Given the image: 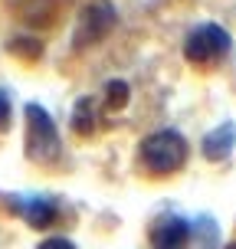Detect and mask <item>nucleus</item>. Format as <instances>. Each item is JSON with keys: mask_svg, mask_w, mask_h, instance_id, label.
<instances>
[{"mask_svg": "<svg viewBox=\"0 0 236 249\" xmlns=\"http://www.w3.org/2000/svg\"><path fill=\"white\" fill-rule=\"evenodd\" d=\"M187 161V141L174 128H161L141 141V164L151 174H174Z\"/></svg>", "mask_w": 236, "mask_h": 249, "instance_id": "1", "label": "nucleus"}, {"mask_svg": "<svg viewBox=\"0 0 236 249\" xmlns=\"http://www.w3.org/2000/svg\"><path fill=\"white\" fill-rule=\"evenodd\" d=\"M59 131L56 122L50 118V112L30 102L26 105V158L33 164H53L59 158Z\"/></svg>", "mask_w": 236, "mask_h": 249, "instance_id": "2", "label": "nucleus"}, {"mask_svg": "<svg viewBox=\"0 0 236 249\" xmlns=\"http://www.w3.org/2000/svg\"><path fill=\"white\" fill-rule=\"evenodd\" d=\"M230 33L220 23H200L194 26L184 39V59L194 66H210V62L223 59L230 53Z\"/></svg>", "mask_w": 236, "mask_h": 249, "instance_id": "3", "label": "nucleus"}, {"mask_svg": "<svg viewBox=\"0 0 236 249\" xmlns=\"http://www.w3.org/2000/svg\"><path fill=\"white\" fill-rule=\"evenodd\" d=\"M112 26H115L112 3H92V7H86L82 20H79V30H75V46H92V43H99Z\"/></svg>", "mask_w": 236, "mask_h": 249, "instance_id": "4", "label": "nucleus"}, {"mask_svg": "<svg viewBox=\"0 0 236 249\" xmlns=\"http://www.w3.org/2000/svg\"><path fill=\"white\" fill-rule=\"evenodd\" d=\"M190 223L184 216H161L151 230V249H187Z\"/></svg>", "mask_w": 236, "mask_h": 249, "instance_id": "5", "label": "nucleus"}, {"mask_svg": "<svg viewBox=\"0 0 236 249\" xmlns=\"http://www.w3.org/2000/svg\"><path fill=\"white\" fill-rule=\"evenodd\" d=\"M17 213L23 216L33 230H46L56 220V203L50 197H23L17 203Z\"/></svg>", "mask_w": 236, "mask_h": 249, "instance_id": "6", "label": "nucleus"}, {"mask_svg": "<svg viewBox=\"0 0 236 249\" xmlns=\"http://www.w3.org/2000/svg\"><path fill=\"white\" fill-rule=\"evenodd\" d=\"M233 144H236V124L233 122L217 124L210 135L203 138V158L207 161H223V158H230Z\"/></svg>", "mask_w": 236, "mask_h": 249, "instance_id": "7", "label": "nucleus"}, {"mask_svg": "<svg viewBox=\"0 0 236 249\" xmlns=\"http://www.w3.org/2000/svg\"><path fill=\"white\" fill-rule=\"evenodd\" d=\"M73 128H75V135H92V131H95V102L92 99H79L75 102Z\"/></svg>", "mask_w": 236, "mask_h": 249, "instance_id": "8", "label": "nucleus"}, {"mask_svg": "<svg viewBox=\"0 0 236 249\" xmlns=\"http://www.w3.org/2000/svg\"><path fill=\"white\" fill-rule=\"evenodd\" d=\"M109 102H112L115 108H122L125 102H128V82H122V79H115V82H109Z\"/></svg>", "mask_w": 236, "mask_h": 249, "instance_id": "9", "label": "nucleus"}, {"mask_svg": "<svg viewBox=\"0 0 236 249\" xmlns=\"http://www.w3.org/2000/svg\"><path fill=\"white\" fill-rule=\"evenodd\" d=\"M36 249H75V243L66 236H53V239H43Z\"/></svg>", "mask_w": 236, "mask_h": 249, "instance_id": "10", "label": "nucleus"}, {"mask_svg": "<svg viewBox=\"0 0 236 249\" xmlns=\"http://www.w3.org/2000/svg\"><path fill=\"white\" fill-rule=\"evenodd\" d=\"M10 124V95L0 89V128H7Z\"/></svg>", "mask_w": 236, "mask_h": 249, "instance_id": "11", "label": "nucleus"}, {"mask_svg": "<svg viewBox=\"0 0 236 249\" xmlns=\"http://www.w3.org/2000/svg\"><path fill=\"white\" fill-rule=\"evenodd\" d=\"M226 249H236V243H230V246H226Z\"/></svg>", "mask_w": 236, "mask_h": 249, "instance_id": "12", "label": "nucleus"}]
</instances>
